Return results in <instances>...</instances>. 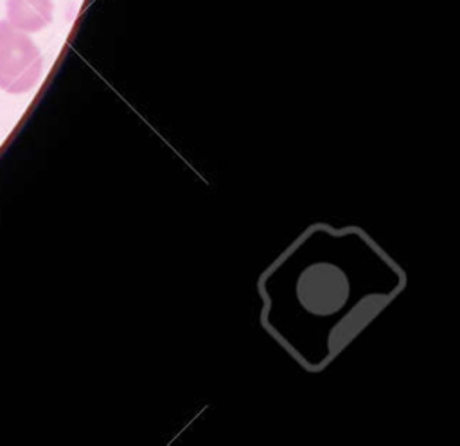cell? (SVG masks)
<instances>
[{
  "mask_svg": "<svg viewBox=\"0 0 460 446\" xmlns=\"http://www.w3.org/2000/svg\"><path fill=\"white\" fill-rule=\"evenodd\" d=\"M43 72V58L27 32L0 20V88L7 94L32 90Z\"/></svg>",
  "mask_w": 460,
  "mask_h": 446,
  "instance_id": "cell-1",
  "label": "cell"
},
{
  "mask_svg": "<svg viewBox=\"0 0 460 446\" xmlns=\"http://www.w3.org/2000/svg\"><path fill=\"white\" fill-rule=\"evenodd\" d=\"M52 13V0H5V22L27 34L47 27Z\"/></svg>",
  "mask_w": 460,
  "mask_h": 446,
  "instance_id": "cell-2",
  "label": "cell"
}]
</instances>
